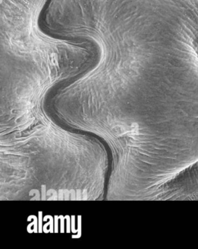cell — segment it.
Here are the masks:
<instances>
[{
    "mask_svg": "<svg viewBox=\"0 0 198 249\" xmlns=\"http://www.w3.org/2000/svg\"><path fill=\"white\" fill-rule=\"evenodd\" d=\"M49 0H0L2 94L41 95L59 82L79 77L95 64L97 51L88 41L46 33L41 14Z\"/></svg>",
    "mask_w": 198,
    "mask_h": 249,
    "instance_id": "6da1fadb",
    "label": "cell"
},
{
    "mask_svg": "<svg viewBox=\"0 0 198 249\" xmlns=\"http://www.w3.org/2000/svg\"><path fill=\"white\" fill-rule=\"evenodd\" d=\"M170 185V191L180 199H198V162L180 173Z\"/></svg>",
    "mask_w": 198,
    "mask_h": 249,
    "instance_id": "7a4b0ae2",
    "label": "cell"
}]
</instances>
